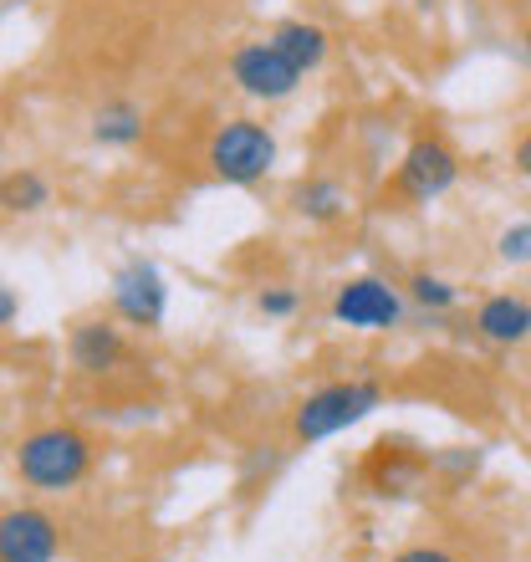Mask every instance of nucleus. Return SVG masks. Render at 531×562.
<instances>
[{
    "instance_id": "obj_9",
    "label": "nucleus",
    "mask_w": 531,
    "mask_h": 562,
    "mask_svg": "<svg viewBox=\"0 0 531 562\" xmlns=\"http://www.w3.org/2000/svg\"><path fill=\"white\" fill-rule=\"evenodd\" d=\"M475 333L496 348H517V342L531 338V302L517 292H501V296H486L475 307Z\"/></svg>"
},
{
    "instance_id": "obj_6",
    "label": "nucleus",
    "mask_w": 531,
    "mask_h": 562,
    "mask_svg": "<svg viewBox=\"0 0 531 562\" xmlns=\"http://www.w3.org/2000/svg\"><path fill=\"white\" fill-rule=\"evenodd\" d=\"M332 317L353 333H388V327L404 323V302L388 281L379 277H348L332 292Z\"/></svg>"
},
{
    "instance_id": "obj_10",
    "label": "nucleus",
    "mask_w": 531,
    "mask_h": 562,
    "mask_svg": "<svg viewBox=\"0 0 531 562\" xmlns=\"http://www.w3.org/2000/svg\"><path fill=\"white\" fill-rule=\"evenodd\" d=\"M266 42L276 46L281 57H292L302 72H317L327 57V31L317 26V21H302V15H292V21H276V26L266 31Z\"/></svg>"
},
{
    "instance_id": "obj_7",
    "label": "nucleus",
    "mask_w": 531,
    "mask_h": 562,
    "mask_svg": "<svg viewBox=\"0 0 531 562\" xmlns=\"http://www.w3.org/2000/svg\"><path fill=\"white\" fill-rule=\"evenodd\" d=\"M61 548L57 521L36 506H15L0 521V562H52Z\"/></svg>"
},
{
    "instance_id": "obj_13",
    "label": "nucleus",
    "mask_w": 531,
    "mask_h": 562,
    "mask_svg": "<svg viewBox=\"0 0 531 562\" xmlns=\"http://www.w3.org/2000/svg\"><path fill=\"white\" fill-rule=\"evenodd\" d=\"M292 210L302 215V221H312V225H327V221H338L342 210H348V190H342L338 179L312 175V179H302V184L292 190Z\"/></svg>"
},
{
    "instance_id": "obj_3",
    "label": "nucleus",
    "mask_w": 531,
    "mask_h": 562,
    "mask_svg": "<svg viewBox=\"0 0 531 562\" xmlns=\"http://www.w3.org/2000/svg\"><path fill=\"white\" fill-rule=\"evenodd\" d=\"M205 159H210V169H215V179H225V184H256V179H266L271 164H276V138L256 119H230L221 134L210 138Z\"/></svg>"
},
{
    "instance_id": "obj_19",
    "label": "nucleus",
    "mask_w": 531,
    "mask_h": 562,
    "mask_svg": "<svg viewBox=\"0 0 531 562\" xmlns=\"http://www.w3.org/2000/svg\"><path fill=\"white\" fill-rule=\"evenodd\" d=\"M511 164H517V175L531 179V134L517 138V148H511Z\"/></svg>"
},
{
    "instance_id": "obj_14",
    "label": "nucleus",
    "mask_w": 531,
    "mask_h": 562,
    "mask_svg": "<svg viewBox=\"0 0 531 562\" xmlns=\"http://www.w3.org/2000/svg\"><path fill=\"white\" fill-rule=\"evenodd\" d=\"M409 296L419 302V307H429V312H450L460 302L455 286H450L444 277H434V271H414V277H409Z\"/></svg>"
},
{
    "instance_id": "obj_5",
    "label": "nucleus",
    "mask_w": 531,
    "mask_h": 562,
    "mask_svg": "<svg viewBox=\"0 0 531 562\" xmlns=\"http://www.w3.org/2000/svg\"><path fill=\"white\" fill-rule=\"evenodd\" d=\"M460 179V159L455 148L444 144V138H414L404 148V159H398V175H394V194L398 200H414V205H429V200H440L450 184Z\"/></svg>"
},
{
    "instance_id": "obj_4",
    "label": "nucleus",
    "mask_w": 531,
    "mask_h": 562,
    "mask_svg": "<svg viewBox=\"0 0 531 562\" xmlns=\"http://www.w3.org/2000/svg\"><path fill=\"white\" fill-rule=\"evenodd\" d=\"M302 67H296L292 57H281L276 46L266 42H246L236 46V57H230V82H236L246 98H256V103H281V98H292L296 88H302Z\"/></svg>"
},
{
    "instance_id": "obj_15",
    "label": "nucleus",
    "mask_w": 531,
    "mask_h": 562,
    "mask_svg": "<svg viewBox=\"0 0 531 562\" xmlns=\"http://www.w3.org/2000/svg\"><path fill=\"white\" fill-rule=\"evenodd\" d=\"M46 200H52V184H46L42 175H31V169H26V175H15L11 184H5V205H11V210H42Z\"/></svg>"
},
{
    "instance_id": "obj_16",
    "label": "nucleus",
    "mask_w": 531,
    "mask_h": 562,
    "mask_svg": "<svg viewBox=\"0 0 531 562\" xmlns=\"http://www.w3.org/2000/svg\"><path fill=\"white\" fill-rule=\"evenodd\" d=\"M496 256H501V261H511V267H527V261H531V221L506 225L501 236H496Z\"/></svg>"
},
{
    "instance_id": "obj_8",
    "label": "nucleus",
    "mask_w": 531,
    "mask_h": 562,
    "mask_svg": "<svg viewBox=\"0 0 531 562\" xmlns=\"http://www.w3.org/2000/svg\"><path fill=\"white\" fill-rule=\"evenodd\" d=\"M113 307H118L123 323L133 327H154L169 307V292H163V277L148 261H128V267L113 277Z\"/></svg>"
},
{
    "instance_id": "obj_11",
    "label": "nucleus",
    "mask_w": 531,
    "mask_h": 562,
    "mask_svg": "<svg viewBox=\"0 0 531 562\" xmlns=\"http://www.w3.org/2000/svg\"><path fill=\"white\" fill-rule=\"evenodd\" d=\"M67 353H72V369L108 373V369H118V358H123V333L113 323H82L72 333V342H67Z\"/></svg>"
},
{
    "instance_id": "obj_17",
    "label": "nucleus",
    "mask_w": 531,
    "mask_h": 562,
    "mask_svg": "<svg viewBox=\"0 0 531 562\" xmlns=\"http://www.w3.org/2000/svg\"><path fill=\"white\" fill-rule=\"evenodd\" d=\"M256 307H261L266 317H292V312H296V292H292V286H266V292L256 296Z\"/></svg>"
},
{
    "instance_id": "obj_12",
    "label": "nucleus",
    "mask_w": 531,
    "mask_h": 562,
    "mask_svg": "<svg viewBox=\"0 0 531 562\" xmlns=\"http://www.w3.org/2000/svg\"><path fill=\"white\" fill-rule=\"evenodd\" d=\"M144 138V108L133 103V98H113L92 113V144L103 148H128Z\"/></svg>"
},
{
    "instance_id": "obj_18",
    "label": "nucleus",
    "mask_w": 531,
    "mask_h": 562,
    "mask_svg": "<svg viewBox=\"0 0 531 562\" xmlns=\"http://www.w3.org/2000/svg\"><path fill=\"white\" fill-rule=\"evenodd\" d=\"M388 562H460V558L455 552H444V548H434V542H414V548L394 552Z\"/></svg>"
},
{
    "instance_id": "obj_1",
    "label": "nucleus",
    "mask_w": 531,
    "mask_h": 562,
    "mask_svg": "<svg viewBox=\"0 0 531 562\" xmlns=\"http://www.w3.org/2000/svg\"><path fill=\"white\" fill-rule=\"evenodd\" d=\"M88 465H92V445L72 425L31 429L26 440L15 445V475L31 491H72L88 475Z\"/></svg>"
},
{
    "instance_id": "obj_2",
    "label": "nucleus",
    "mask_w": 531,
    "mask_h": 562,
    "mask_svg": "<svg viewBox=\"0 0 531 562\" xmlns=\"http://www.w3.org/2000/svg\"><path fill=\"white\" fill-rule=\"evenodd\" d=\"M379 404H384V389L373 384V379H338V384H323L317 394H307V400L296 404L292 435L307 445L327 440V435H338V429L369 419Z\"/></svg>"
},
{
    "instance_id": "obj_20",
    "label": "nucleus",
    "mask_w": 531,
    "mask_h": 562,
    "mask_svg": "<svg viewBox=\"0 0 531 562\" xmlns=\"http://www.w3.org/2000/svg\"><path fill=\"white\" fill-rule=\"evenodd\" d=\"M0 323H5V327L15 323V292H11V286L0 292Z\"/></svg>"
},
{
    "instance_id": "obj_21",
    "label": "nucleus",
    "mask_w": 531,
    "mask_h": 562,
    "mask_svg": "<svg viewBox=\"0 0 531 562\" xmlns=\"http://www.w3.org/2000/svg\"><path fill=\"white\" fill-rule=\"evenodd\" d=\"M527 67H531V26H527Z\"/></svg>"
}]
</instances>
